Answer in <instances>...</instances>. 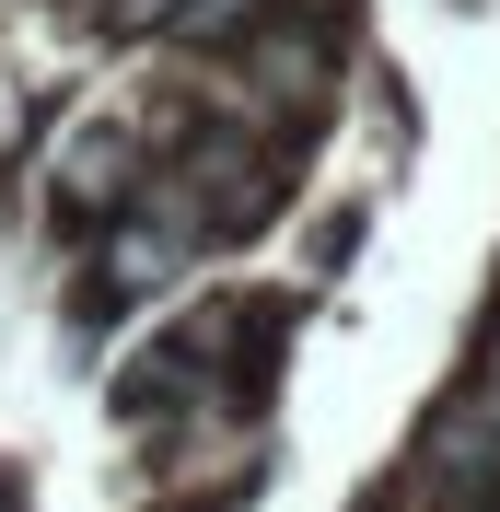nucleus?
Listing matches in <instances>:
<instances>
[]
</instances>
